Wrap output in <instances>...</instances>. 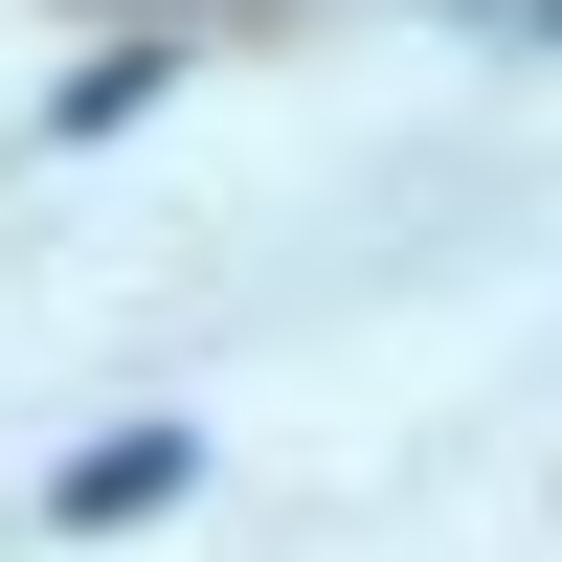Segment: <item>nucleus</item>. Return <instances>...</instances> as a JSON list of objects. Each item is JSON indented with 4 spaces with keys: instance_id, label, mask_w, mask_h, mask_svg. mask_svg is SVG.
<instances>
[{
    "instance_id": "f257e3e1",
    "label": "nucleus",
    "mask_w": 562,
    "mask_h": 562,
    "mask_svg": "<svg viewBox=\"0 0 562 562\" xmlns=\"http://www.w3.org/2000/svg\"><path fill=\"white\" fill-rule=\"evenodd\" d=\"M180 473H203V428H113V450H68V473H45V518H68V540H90V518H158Z\"/></svg>"
}]
</instances>
